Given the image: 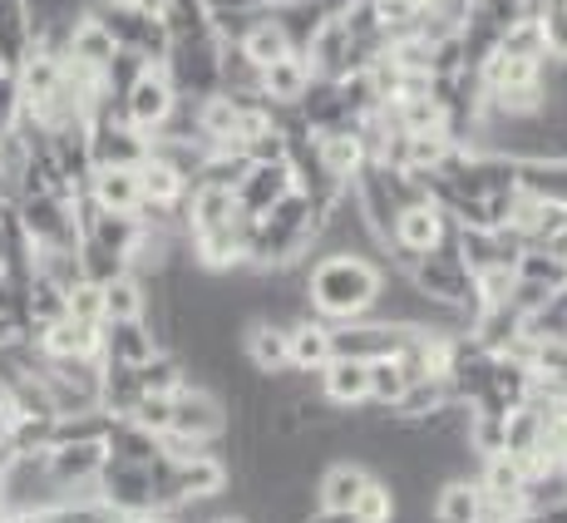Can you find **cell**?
Returning <instances> with one entry per match:
<instances>
[{
	"mask_svg": "<svg viewBox=\"0 0 567 523\" xmlns=\"http://www.w3.org/2000/svg\"><path fill=\"white\" fill-rule=\"evenodd\" d=\"M80 271L90 281H114V277H124L128 271V257H118V253H104L100 243H80Z\"/></svg>",
	"mask_w": 567,
	"mask_h": 523,
	"instance_id": "41",
	"label": "cell"
},
{
	"mask_svg": "<svg viewBox=\"0 0 567 523\" xmlns=\"http://www.w3.org/2000/svg\"><path fill=\"white\" fill-rule=\"evenodd\" d=\"M365 484H370V470L361 460H331L316 474V509H346L351 514Z\"/></svg>",
	"mask_w": 567,
	"mask_h": 523,
	"instance_id": "20",
	"label": "cell"
},
{
	"mask_svg": "<svg viewBox=\"0 0 567 523\" xmlns=\"http://www.w3.org/2000/svg\"><path fill=\"white\" fill-rule=\"evenodd\" d=\"M84 193H90L100 208L109 213H134L138 208V173L134 168H94L90 173V183H84Z\"/></svg>",
	"mask_w": 567,
	"mask_h": 523,
	"instance_id": "25",
	"label": "cell"
},
{
	"mask_svg": "<svg viewBox=\"0 0 567 523\" xmlns=\"http://www.w3.org/2000/svg\"><path fill=\"white\" fill-rule=\"evenodd\" d=\"M514 277L518 281H533V287H548V291H563L567 287V262H558L543 247H523V257L514 262Z\"/></svg>",
	"mask_w": 567,
	"mask_h": 523,
	"instance_id": "37",
	"label": "cell"
},
{
	"mask_svg": "<svg viewBox=\"0 0 567 523\" xmlns=\"http://www.w3.org/2000/svg\"><path fill=\"white\" fill-rule=\"evenodd\" d=\"M148 311V281L124 271V277L104 281V321H118V316H144Z\"/></svg>",
	"mask_w": 567,
	"mask_h": 523,
	"instance_id": "35",
	"label": "cell"
},
{
	"mask_svg": "<svg viewBox=\"0 0 567 523\" xmlns=\"http://www.w3.org/2000/svg\"><path fill=\"white\" fill-rule=\"evenodd\" d=\"M144 386H138V366H118V361H104V386H100V400L109 416H128L138 406Z\"/></svg>",
	"mask_w": 567,
	"mask_h": 523,
	"instance_id": "33",
	"label": "cell"
},
{
	"mask_svg": "<svg viewBox=\"0 0 567 523\" xmlns=\"http://www.w3.org/2000/svg\"><path fill=\"white\" fill-rule=\"evenodd\" d=\"M90 158L94 168H138L148 158V134L128 124L118 100H104V109L90 119Z\"/></svg>",
	"mask_w": 567,
	"mask_h": 523,
	"instance_id": "4",
	"label": "cell"
},
{
	"mask_svg": "<svg viewBox=\"0 0 567 523\" xmlns=\"http://www.w3.org/2000/svg\"><path fill=\"white\" fill-rule=\"evenodd\" d=\"M316 144H321L326 173H336L341 183H351L355 173H361L365 163H370L361 134H355V124H346V129H321V134H316Z\"/></svg>",
	"mask_w": 567,
	"mask_h": 523,
	"instance_id": "23",
	"label": "cell"
},
{
	"mask_svg": "<svg viewBox=\"0 0 567 523\" xmlns=\"http://www.w3.org/2000/svg\"><path fill=\"white\" fill-rule=\"evenodd\" d=\"M10 213H16L20 233L30 237V247H70L74 253V247L84 243L70 198H60V193H25Z\"/></svg>",
	"mask_w": 567,
	"mask_h": 523,
	"instance_id": "5",
	"label": "cell"
},
{
	"mask_svg": "<svg viewBox=\"0 0 567 523\" xmlns=\"http://www.w3.org/2000/svg\"><path fill=\"white\" fill-rule=\"evenodd\" d=\"M10 424H16V410H10V400L0 396V440H10Z\"/></svg>",
	"mask_w": 567,
	"mask_h": 523,
	"instance_id": "49",
	"label": "cell"
},
{
	"mask_svg": "<svg viewBox=\"0 0 567 523\" xmlns=\"http://www.w3.org/2000/svg\"><path fill=\"white\" fill-rule=\"evenodd\" d=\"M450 400H454L450 376H424V380H414L405 396H400L395 416H400V420H424V416H434L440 406H450Z\"/></svg>",
	"mask_w": 567,
	"mask_h": 523,
	"instance_id": "34",
	"label": "cell"
},
{
	"mask_svg": "<svg viewBox=\"0 0 567 523\" xmlns=\"http://www.w3.org/2000/svg\"><path fill=\"white\" fill-rule=\"evenodd\" d=\"M405 390H410V380H405V370H400L395 356L370 361V406H375V410H395Z\"/></svg>",
	"mask_w": 567,
	"mask_h": 523,
	"instance_id": "38",
	"label": "cell"
},
{
	"mask_svg": "<svg viewBox=\"0 0 567 523\" xmlns=\"http://www.w3.org/2000/svg\"><path fill=\"white\" fill-rule=\"evenodd\" d=\"M0 70H10V64H6V60H0Z\"/></svg>",
	"mask_w": 567,
	"mask_h": 523,
	"instance_id": "54",
	"label": "cell"
},
{
	"mask_svg": "<svg viewBox=\"0 0 567 523\" xmlns=\"http://www.w3.org/2000/svg\"><path fill=\"white\" fill-rule=\"evenodd\" d=\"M523 336H528L533 346L538 341H567V287L553 291L538 311L523 316Z\"/></svg>",
	"mask_w": 567,
	"mask_h": 523,
	"instance_id": "36",
	"label": "cell"
},
{
	"mask_svg": "<svg viewBox=\"0 0 567 523\" xmlns=\"http://www.w3.org/2000/svg\"><path fill=\"white\" fill-rule=\"evenodd\" d=\"M321 396L331 400L336 410H361V406H370V361L336 356V361L321 370Z\"/></svg>",
	"mask_w": 567,
	"mask_h": 523,
	"instance_id": "19",
	"label": "cell"
},
{
	"mask_svg": "<svg viewBox=\"0 0 567 523\" xmlns=\"http://www.w3.org/2000/svg\"><path fill=\"white\" fill-rule=\"evenodd\" d=\"M134 6H138V10H144V16H158V20H163V10H168V6H173V0H134Z\"/></svg>",
	"mask_w": 567,
	"mask_h": 523,
	"instance_id": "50",
	"label": "cell"
},
{
	"mask_svg": "<svg viewBox=\"0 0 567 523\" xmlns=\"http://www.w3.org/2000/svg\"><path fill=\"white\" fill-rule=\"evenodd\" d=\"M25 163H30V144L16 129H0V203L16 208L20 193H25Z\"/></svg>",
	"mask_w": 567,
	"mask_h": 523,
	"instance_id": "29",
	"label": "cell"
},
{
	"mask_svg": "<svg viewBox=\"0 0 567 523\" xmlns=\"http://www.w3.org/2000/svg\"><path fill=\"white\" fill-rule=\"evenodd\" d=\"M307 523H355V514H346V509H311Z\"/></svg>",
	"mask_w": 567,
	"mask_h": 523,
	"instance_id": "47",
	"label": "cell"
},
{
	"mask_svg": "<svg viewBox=\"0 0 567 523\" xmlns=\"http://www.w3.org/2000/svg\"><path fill=\"white\" fill-rule=\"evenodd\" d=\"M243 361L257 370V376H281L291 370V331L271 316H252L243 331Z\"/></svg>",
	"mask_w": 567,
	"mask_h": 523,
	"instance_id": "13",
	"label": "cell"
},
{
	"mask_svg": "<svg viewBox=\"0 0 567 523\" xmlns=\"http://www.w3.org/2000/svg\"><path fill=\"white\" fill-rule=\"evenodd\" d=\"M20 341V326L10 321V316H0V351H6V346H16Z\"/></svg>",
	"mask_w": 567,
	"mask_h": 523,
	"instance_id": "48",
	"label": "cell"
},
{
	"mask_svg": "<svg viewBox=\"0 0 567 523\" xmlns=\"http://www.w3.org/2000/svg\"><path fill=\"white\" fill-rule=\"evenodd\" d=\"M173 479L183 499H223L233 489V464L217 450H198L193 460H173Z\"/></svg>",
	"mask_w": 567,
	"mask_h": 523,
	"instance_id": "16",
	"label": "cell"
},
{
	"mask_svg": "<svg viewBox=\"0 0 567 523\" xmlns=\"http://www.w3.org/2000/svg\"><path fill=\"white\" fill-rule=\"evenodd\" d=\"M414 287L424 291V297L444 301V307H460V311H474V271L464 267L460 247H454V237L444 247H434V253H420L414 257V267L405 271Z\"/></svg>",
	"mask_w": 567,
	"mask_h": 523,
	"instance_id": "3",
	"label": "cell"
},
{
	"mask_svg": "<svg viewBox=\"0 0 567 523\" xmlns=\"http://www.w3.org/2000/svg\"><path fill=\"white\" fill-rule=\"evenodd\" d=\"M405 331L410 326H390V321H375V316H361V321H331L336 356H355V361L395 356L400 341H405Z\"/></svg>",
	"mask_w": 567,
	"mask_h": 523,
	"instance_id": "10",
	"label": "cell"
},
{
	"mask_svg": "<svg viewBox=\"0 0 567 523\" xmlns=\"http://www.w3.org/2000/svg\"><path fill=\"white\" fill-rule=\"evenodd\" d=\"M434 523H484L488 519V499L478 474H454L434 489V504H430Z\"/></svg>",
	"mask_w": 567,
	"mask_h": 523,
	"instance_id": "17",
	"label": "cell"
},
{
	"mask_svg": "<svg viewBox=\"0 0 567 523\" xmlns=\"http://www.w3.org/2000/svg\"><path fill=\"white\" fill-rule=\"evenodd\" d=\"M267 16L281 25V35H287L291 50L307 54V45L316 40V30H321L326 16H331V6H321V0H271Z\"/></svg>",
	"mask_w": 567,
	"mask_h": 523,
	"instance_id": "22",
	"label": "cell"
},
{
	"mask_svg": "<svg viewBox=\"0 0 567 523\" xmlns=\"http://www.w3.org/2000/svg\"><path fill=\"white\" fill-rule=\"evenodd\" d=\"M213 523H247V519H243V514H217Z\"/></svg>",
	"mask_w": 567,
	"mask_h": 523,
	"instance_id": "52",
	"label": "cell"
},
{
	"mask_svg": "<svg viewBox=\"0 0 567 523\" xmlns=\"http://www.w3.org/2000/svg\"><path fill=\"white\" fill-rule=\"evenodd\" d=\"M84 16L100 20L109 35H114L118 50L144 54L148 64H163V60H168V45H173V40H168V25H163L158 16H144L134 0H90V6H84Z\"/></svg>",
	"mask_w": 567,
	"mask_h": 523,
	"instance_id": "2",
	"label": "cell"
},
{
	"mask_svg": "<svg viewBox=\"0 0 567 523\" xmlns=\"http://www.w3.org/2000/svg\"><path fill=\"white\" fill-rule=\"evenodd\" d=\"M30 40H35V16H30L25 0H0V60L16 70L25 60Z\"/></svg>",
	"mask_w": 567,
	"mask_h": 523,
	"instance_id": "28",
	"label": "cell"
},
{
	"mask_svg": "<svg viewBox=\"0 0 567 523\" xmlns=\"http://www.w3.org/2000/svg\"><path fill=\"white\" fill-rule=\"evenodd\" d=\"M311 60L307 54H281V60H271L267 70H261V94H267L271 104H281V109H297L301 104V94L311 90Z\"/></svg>",
	"mask_w": 567,
	"mask_h": 523,
	"instance_id": "21",
	"label": "cell"
},
{
	"mask_svg": "<svg viewBox=\"0 0 567 523\" xmlns=\"http://www.w3.org/2000/svg\"><path fill=\"white\" fill-rule=\"evenodd\" d=\"M291 188H297V173H291V163H252V168H247V178L237 183V213L261 217L271 203L287 198Z\"/></svg>",
	"mask_w": 567,
	"mask_h": 523,
	"instance_id": "14",
	"label": "cell"
},
{
	"mask_svg": "<svg viewBox=\"0 0 567 523\" xmlns=\"http://www.w3.org/2000/svg\"><path fill=\"white\" fill-rule=\"evenodd\" d=\"M355 523H390L395 519V494H390V479L370 474V484L361 489V499H355Z\"/></svg>",
	"mask_w": 567,
	"mask_h": 523,
	"instance_id": "39",
	"label": "cell"
},
{
	"mask_svg": "<svg viewBox=\"0 0 567 523\" xmlns=\"http://www.w3.org/2000/svg\"><path fill=\"white\" fill-rule=\"evenodd\" d=\"M385 281V262L355 253H326L307 262V301L321 321H361Z\"/></svg>",
	"mask_w": 567,
	"mask_h": 523,
	"instance_id": "1",
	"label": "cell"
},
{
	"mask_svg": "<svg viewBox=\"0 0 567 523\" xmlns=\"http://www.w3.org/2000/svg\"><path fill=\"white\" fill-rule=\"evenodd\" d=\"M494 523H523V519H494Z\"/></svg>",
	"mask_w": 567,
	"mask_h": 523,
	"instance_id": "53",
	"label": "cell"
},
{
	"mask_svg": "<svg viewBox=\"0 0 567 523\" xmlns=\"http://www.w3.org/2000/svg\"><path fill=\"white\" fill-rule=\"evenodd\" d=\"M64 301H70L74 321H104V287H100V281L80 277L70 291H64Z\"/></svg>",
	"mask_w": 567,
	"mask_h": 523,
	"instance_id": "43",
	"label": "cell"
},
{
	"mask_svg": "<svg viewBox=\"0 0 567 523\" xmlns=\"http://www.w3.org/2000/svg\"><path fill=\"white\" fill-rule=\"evenodd\" d=\"M518 188L533 193V198H548L567 208V158H533L518 163Z\"/></svg>",
	"mask_w": 567,
	"mask_h": 523,
	"instance_id": "31",
	"label": "cell"
},
{
	"mask_svg": "<svg viewBox=\"0 0 567 523\" xmlns=\"http://www.w3.org/2000/svg\"><path fill=\"white\" fill-rule=\"evenodd\" d=\"M538 30L553 60H567V0H538Z\"/></svg>",
	"mask_w": 567,
	"mask_h": 523,
	"instance_id": "40",
	"label": "cell"
},
{
	"mask_svg": "<svg viewBox=\"0 0 567 523\" xmlns=\"http://www.w3.org/2000/svg\"><path fill=\"white\" fill-rule=\"evenodd\" d=\"M173 434H188L198 444H223L233 434V410L223 406V396H213L207 386L188 380V386L173 396Z\"/></svg>",
	"mask_w": 567,
	"mask_h": 523,
	"instance_id": "7",
	"label": "cell"
},
{
	"mask_svg": "<svg viewBox=\"0 0 567 523\" xmlns=\"http://www.w3.org/2000/svg\"><path fill=\"white\" fill-rule=\"evenodd\" d=\"M10 460H16V450H10V440H0V474L10 470Z\"/></svg>",
	"mask_w": 567,
	"mask_h": 523,
	"instance_id": "51",
	"label": "cell"
},
{
	"mask_svg": "<svg viewBox=\"0 0 567 523\" xmlns=\"http://www.w3.org/2000/svg\"><path fill=\"white\" fill-rule=\"evenodd\" d=\"M128 420L144 424L148 434H168V424H173V396H138V406L128 410Z\"/></svg>",
	"mask_w": 567,
	"mask_h": 523,
	"instance_id": "44",
	"label": "cell"
},
{
	"mask_svg": "<svg viewBox=\"0 0 567 523\" xmlns=\"http://www.w3.org/2000/svg\"><path fill=\"white\" fill-rule=\"evenodd\" d=\"M94 484L114 514H154V464H128L109 454Z\"/></svg>",
	"mask_w": 567,
	"mask_h": 523,
	"instance_id": "8",
	"label": "cell"
},
{
	"mask_svg": "<svg viewBox=\"0 0 567 523\" xmlns=\"http://www.w3.org/2000/svg\"><path fill=\"white\" fill-rule=\"evenodd\" d=\"M287 331H291V370H311V376H321V370L336 361L331 321H321L316 311L297 316V321H291Z\"/></svg>",
	"mask_w": 567,
	"mask_h": 523,
	"instance_id": "18",
	"label": "cell"
},
{
	"mask_svg": "<svg viewBox=\"0 0 567 523\" xmlns=\"http://www.w3.org/2000/svg\"><path fill=\"white\" fill-rule=\"evenodd\" d=\"M158 346V331L148 316H118V321H104V361L118 366H144Z\"/></svg>",
	"mask_w": 567,
	"mask_h": 523,
	"instance_id": "15",
	"label": "cell"
},
{
	"mask_svg": "<svg viewBox=\"0 0 567 523\" xmlns=\"http://www.w3.org/2000/svg\"><path fill=\"white\" fill-rule=\"evenodd\" d=\"M104 450L114 454V460H128V464H154L163 454L158 434H148L144 424H134L128 416H114V424H109L104 434Z\"/></svg>",
	"mask_w": 567,
	"mask_h": 523,
	"instance_id": "26",
	"label": "cell"
},
{
	"mask_svg": "<svg viewBox=\"0 0 567 523\" xmlns=\"http://www.w3.org/2000/svg\"><path fill=\"white\" fill-rule=\"evenodd\" d=\"M543 247V253H553V257H558V262H567V223L558 227V233H553L548 237V243H538Z\"/></svg>",
	"mask_w": 567,
	"mask_h": 523,
	"instance_id": "46",
	"label": "cell"
},
{
	"mask_svg": "<svg viewBox=\"0 0 567 523\" xmlns=\"http://www.w3.org/2000/svg\"><path fill=\"white\" fill-rule=\"evenodd\" d=\"M454 237V223H450V213L440 208V203H410V208H400L395 217V233H390V243L385 247H405V253H434V247H444Z\"/></svg>",
	"mask_w": 567,
	"mask_h": 523,
	"instance_id": "11",
	"label": "cell"
},
{
	"mask_svg": "<svg viewBox=\"0 0 567 523\" xmlns=\"http://www.w3.org/2000/svg\"><path fill=\"white\" fill-rule=\"evenodd\" d=\"M118 104H124L128 124L144 129V134H154L163 119L173 114V104H178V90H173V80H168V70H163V64H148V70L128 84V94Z\"/></svg>",
	"mask_w": 567,
	"mask_h": 523,
	"instance_id": "9",
	"label": "cell"
},
{
	"mask_svg": "<svg viewBox=\"0 0 567 523\" xmlns=\"http://www.w3.org/2000/svg\"><path fill=\"white\" fill-rule=\"evenodd\" d=\"M243 45V54L257 64V70H267L271 60H281V54H291V45H287V35H281V25L267 16V6H261V16L247 25V35L237 40Z\"/></svg>",
	"mask_w": 567,
	"mask_h": 523,
	"instance_id": "32",
	"label": "cell"
},
{
	"mask_svg": "<svg viewBox=\"0 0 567 523\" xmlns=\"http://www.w3.org/2000/svg\"><path fill=\"white\" fill-rule=\"evenodd\" d=\"M114 54H118V45H114V35H109L100 20H90V16L74 20L70 54H64V60H80V64H90V70H109V60H114Z\"/></svg>",
	"mask_w": 567,
	"mask_h": 523,
	"instance_id": "30",
	"label": "cell"
},
{
	"mask_svg": "<svg viewBox=\"0 0 567 523\" xmlns=\"http://www.w3.org/2000/svg\"><path fill=\"white\" fill-rule=\"evenodd\" d=\"M20 114V74L16 70H0V129H10Z\"/></svg>",
	"mask_w": 567,
	"mask_h": 523,
	"instance_id": "45",
	"label": "cell"
},
{
	"mask_svg": "<svg viewBox=\"0 0 567 523\" xmlns=\"http://www.w3.org/2000/svg\"><path fill=\"white\" fill-rule=\"evenodd\" d=\"M104 460H109V450L100 440H90V444H50V474L60 479V489L64 494H100V470H104Z\"/></svg>",
	"mask_w": 567,
	"mask_h": 523,
	"instance_id": "12",
	"label": "cell"
},
{
	"mask_svg": "<svg viewBox=\"0 0 567 523\" xmlns=\"http://www.w3.org/2000/svg\"><path fill=\"white\" fill-rule=\"evenodd\" d=\"M498 50H508V54H528V60H548V45H543L538 20H514V25L504 30V40H498Z\"/></svg>",
	"mask_w": 567,
	"mask_h": 523,
	"instance_id": "42",
	"label": "cell"
},
{
	"mask_svg": "<svg viewBox=\"0 0 567 523\" xmlns=\"http://www.w3.org/2000/svg\"><path fill=\"white\" fill-rule=\"evenodd\" d=\"M134 173H138V193H144L148 203H188V188H193V183L183 178V173L173 168L168 158H158L154 148H148V158L138 163Z\"/></svg>",
	"mask_w": 567,
	"mask_h": 523,
	"instance_id": "27",
	"label": "cell"
},
{
	"mask_svg": "<svg viewBox=\"0 0 567 523\" xmlns=\"http://www.w3.org/2000/svg\"><path fill=\"white\" fill-rule=\"evenodd\" d=\"M217 60H223V40L217 35H193V40H173L168 45V60H163V70H168L173 90L188 94V100H207V94H217Z\"/></svg>",
	"mask_w": 567,
	"mask_h": 523,
	"instance_id": "6",
	"label": "cell"
},
{
	"mask_svg": "<svg viewBox=\"0 0 567 523\" xmlns=\"http://www.w3.org/2000/svg\"><path fill=\"white\" fill-rule=\"evenodd\" d=\"M84 243H100L104 253H118L128 257L138 247V237H144V223H138L134 213H109V208H94V217L84 223Z\"/></svg>",
	"mask_w": 567,
	"mask_h": 523,
	"instance_id": "24",
	"label": "cell"
}]
</instances>
